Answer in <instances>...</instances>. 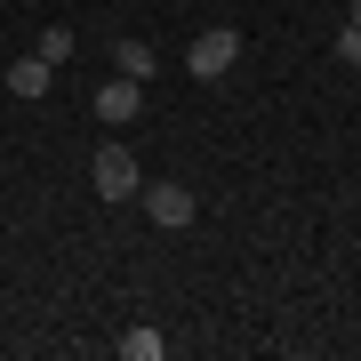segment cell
Wrapping results in <instances>:
<instances>
[{
    "mask_svg": "<svg viewBox=\"0 0 361 361\" xmlns=\"http://www.w3.org/2000/svg\"><path fill=\"white\" fill-rule=\"evenodd\" d=\"M233 56H241V32H233V25H209V32H193V49H185V73H193V80H225Z\"/></svg>",
    "mask_w": 361,
    "mask_h": 361,
    "instance_id": "cell-1",
    "label": "cell"
},
{
    "mask_svg": "<svg viewBox=\"0 0 361 361\" xmlns=\"http://www.w3.org/2000/svg\"><path fill=\"white\" fill-rule=\"evenodd\" d=\"M97 201H137V185H145V169H137V153L129 145H97Z\"/></svg>",
    "mask_w": 361,
    "mask_h": 361,
    "instance_id": "cell-2",
    "label": "cell"
},
{
    "mask_svg": "<svg viewBox=\"0 0 361 361\" xmlns=\"http://www.w3.org/2000/svg\"><path fill=\"white\" fill-rule=\"evenodd\" d=\"M137 201H145V217H153L161 233H185V225L201 217V201L185 193V185H169V177H161V185H137Z\"/></svg>",
    "mask_w": 361,
    "mask_h": 361,
    "instance_id": "cell-3",
    "label": "cell"
},
{
    "mask_svg": "<svg viewBox=\"0 0 361 361\" xmlns=\"http://www.w3.org/2000/svg\"><path fill=\"white\" fill-rule=\"evenodd\" d=\"M137 113H145V80L121 73V80H104V89H97V121H104V129H129Z\"/></svg>",
    "mask_w": 361,
    "mask_h": 361,
    "instance_id": "cell-4",
    "label": "cell"
},
{
    "mask_svg": "<svg viewBox=\"0 0 361 361\" xmlns=\"http://www.w3.org/2000/svg\"><path fill=\"white\" fill-rule=\"evenodd\" d=\"M0 80H8V97H25V104H32V97H49V80H56V65H40V56H16V65L0 73Z\"/></svg>",
    "mask_w": 361,
    "mask_h": 361,
    "instance_id": "cell-5",
    "label": "cell"
},
{
    "mask_svg": "<svg viewBox=\"0 0 361 361\" xmlns=\"http://www.w3.org/2000/svg\"><path fill=\"white\" fill-rule=\"evenodd\" d=\"M113 353H121V361H161V353H169V337H161L153 322H137V329H121V337H113Z\"/></svg>",
    "mask_w": 361,
    "mask_h": 361,
    "instance_id": "cell-6",
    "label": "cell"
},
{
    "mask_svg": "<svg viewBox=\"0 0 361 361\" xmlns=\"http://www.w3.org/2000/svg\"><path fill=\"white\" fill-rule=\"evenodd\" d=\"M32 56H40V65H56V73H65V65H73V25H49V32L32 40Z\"/></svg>",
    "mask_w": 361,
    "mask_h": 361,
    "instance_id": "cell-7",
    "label": "cell"
},
{
    "mask_svg": "<svg viewBox=\"0 0 361 361\" xmlns=\"http://www.w3.org/2000/svg\"><path fill=\"white\" fill-rule=\"evenodd\" d=\"M113 65L129 73V80H153V65H161V56H153V40H121V49H113Z\"/></svg>",
    "mask_w": 361,
    "mask_h": 361,
    "instance_id": "cell-8",
    "label": "cell"
},
{
    "mask_svg": "<svg viewBox=\"0 0 361 361\" xmlns=\"http://www.w3.org/2000/svg\"><path fill=\"white\" fill-rule=\"evenodd\" d=\"M337 65H353V73H361V25H345V32H337Z\"/></svg>",
    "mask_w": 361,
    "mask_h": 361,
    "instance_id": "cell-9",
    "label": "cell"
},
{
    "mask_svg": "<svg viewBox=\"0 0 361 361\" xmlns=\"http://www.w3.org/2000/svg\"><path fill=\"white\" fill-rule=\"evenodd\" d=\"M345 25H361V0H353V8H345Z\"/></svg>",
    "mask_w": 361,
    "mask_h": 361,
    "instance_id": "cell-10",
    "label": "cell"
}]
</instances>
